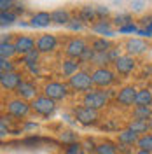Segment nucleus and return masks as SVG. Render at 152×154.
<instances>
[{"instance_id": "45", "label": "nucleus", "mask_w": 152, "mask_h": 154, "mask_svg": "<svg viewBox=\"0 0 152 154\" xmlns=\"http://www.w3.org/2000/svg\"><path fill=\"white\" fill-rule=\"evenodd\" d=\"M33 128H37V125H35V123H28V125L25 126V130H33Z\"/></svg>"}, {"instance_id": "30", "label": "nucleus", "mask_w": 152, "mask_h": 154, "mask_svg": "<svg viewBox=\"0 0 152 154\" xmlns=\"http://www.w3.org/2000/svg\"><path fill=\"white\" fill-rule=\"evenodd\" d=\"M14 19H16V14H14V12H0V25H2V26L12 25Z\"/></svg>"}, {"instance_id": "36", "label": "nucleus", "mask_w": 152, "mask_h": 154, "mask_svg": "<svg viewBox=\"0 0 152 154\" xmlns=\"http://www.w3.org/2000/svg\"><path fill=\"white\" fill-rule=\"evenodd\" d=\"M68 28L74 30V32H81L84 26H82V21H81V19H70V23H68Z\"/></svg>"}, {"instance_id": "51", "label": "nucleus", "mask_w": 152, "mask_h": 154, "mask_svg": "<svg viewBox=\"0 0 152 154\" xmlns=\"http://www.w3.org/2000/svg\"><path fill=\"white\" fill-rule=\"evenodd\" d=\"M150 107H152V105H150Z\"/></svg>"}, {"instance_id": "22", "label": "nucleus", "mask_w": 152, "mask_h": 154, "mask_svg": "<svg viewBox=\"0 0 152 154\" xmlns=\"http://www.w3.org/2000/svg\"><path fill=\"white\" fill-rule=\"evenodd\" d=\"M91 49H93L95 53H107V51H110V49H112V42H110V40H107L105 37L95 38V40H93V44H91Z\"/></svg>"}, {"instance_id": "11", "label": "nucleus", "mask_w": 152, "mask_h": 154, "mask_svg": "<svg viewBox=\"0 0 152 154\" xmlns=\"http://www.w3.org/2000/svg\"><path fill=\"white\" fill-rule=\"evenodd\" d=\"M21 75L18 72H7V74H0V86L7 91H16L18 86L21 84Z\"/></svg>"}, {"instance_id": "34", "label": "nucleus", "mask_w": 152, "mask_h": 154, "mask_svg": "<svg viewBox=\"0 0 152 154\" xmlns=\"http://www.w3.org/2000/svg\"><path fill=\"white\" fill-rule=\"evenodd\" d=\"M14 7V0H0V12H11Z\"/></svg>"}, {"instance_id": "29", "label": "nucleus", "mask_w": 152, "mask_h": 154, "mask_svg": "<svg viewBox=\"0 0 152 154\" xmlns=\"http://www.w3.org/2000/svg\"><path fill=\"white\" fill-rule=\"evenodd\" d=\"M95 16H96V9L87 5V7H82V9H81L79 19H81V21H91V19H95Z\"/></svg>"}, {"instance_id": "19", "label": "nucleus", "mask_w": 152, "mask_h": 154, "mask_svg": "<svg viewBox=\"0 0 152 154\" xmlns=\"http://www.w3.org/2000/svg\"><path fill=\"white\" fill-rule=\"evenodd\" d=\"M117 138H119V144L135 145L136 142H138L140 135H136L135 131H131L129 128H126V130H123V131H119V135H117Z\"/></svg>"}, {"instance_id": "33", "label": "nucleus", "mask_w": 152, "mask_h": 154, "mask_svg": "<svg viewBox=\"0 0 152 154\" xmlns=\"http://www.w3.org/2000/svg\"><path fill=\"white\" fill-rule=\"evenodd\" d=\"M81 152H84V151H82V144H79V142L70 144L67 149H65V154H81Z\"/></svg>"}, {"instance_id": "10", "label": "nucleus", "mask_w": 152, "mask_h": 154, "mask_svg": "<svg viewBox=\"0 0 152 154\" xmlns=\"http://www.w3.org/2000/svg\"><path fill=\"white\" fill-rule=\"evenodd\" d=\"M136 91L133 86H124L119 93H117V103L123 107H133L135 105V100H136Z\"/></svg>"}, {"instance_id": "32", "label": "nucleus", "mask_w": 152, "mask_h": 154, "mask_svg": "<svg viewBox=\"0 0 152 154\" xmlns=\"http://www.w3.org/2000/svg\"><path fill=\"white\" fill-rule=\"evenodd\" d=\"M0 72H2V74H7V72H14V63H12L11 60L0 58Z\"/></svg>"}, {"instance_id": "39", "label": "nucleus", "mask_w": 152, "mask_h": 154, "mask_svg": "<svg viewBox=\"0 0 152 154\" xmlns=\"http://www.w3.org/2000/svg\"><path fill=\"white\" fill-rule=\"evenodd\" d=\"M117 151H121L123 154H131V152H133V145H128V144H119V145H117Z\"/></svg>"}, {"instance_id": "14", "label": "nucleus", "mask_w": 152, "mask_h": 154, "mask_svg": "<svg viewBox=\"0 0 152 154\" xmlns=\"http://www.w3.org/2000/svg\"><path fill=\"white\" fill-rule=\"evenodd\" d=\"M18 93V98H23V100H35L37 98V86L30 81H21V84L16 89Z\"/></svg>"}, {"instance_id": "15", "label": "nucleus", "mask_w": 152, "mask_h": 154, "mask_svg": "<svg viewBox=\"0 0 152 154\" xmlns=\"http://www.w3.org/2000/svg\"><path fill=\"white\" fill-rule=\"evenodd\" d=\"M143 51H147V42L142 38H129L126 42V53L128 54L136 56V54H142Z\"/></svg>"}, {"instance_id": "6", "label": "nucleus", "mask_w": 152, "mask_h": 154, "mask_svg": "<svg viewBox=\"0 0 152 154\" xmlns=\"http://www.w3.org/2000/svg\"><path fill=\"white\" fill-rule=\"evenodd\" d=\"M5 105H7V114L12 116V117H26L28 112L32 110V105H30L26 100H23V98L9 100Z\"/></svg>"}, {"instance_id": "41", "label": "nucleus", "mask_w": 152, "mask_h": 154, "mask_svg": "<svg viewBox=\"0 0 152 154\" xmlns=\"http://www.w3.org/2000/svg\"><path fill=\"white\" fill-rule=\"evenodd\" d=\"M96 14H98V16H107V14H108V9L100 5V7H96Z\"/></svg>"}, {"instance_id": "4", "label": "nucleus", "mask_w": 152, "mask_h": 154, "mask_svg": "<svg viewBox=\"0 0 152 154\" xmlns=\"http://www.w3.org/2000/svg\"><path fill=\"white\" fill-rule=\"evenodd\" d=\"M91 77H93V84L98 86V88H108L115 82V74L107 67L95 68L93 74H91Z\"/></svg>"}, {"instance_id": "48", "label": "nucleus", "mask_w": 152, "mask_h": 154, "mask_svg": "<svg viewBox=\"0 0 152 154\" xmlns=\"http://www.w3.org/2000/svg\"><path fill=\"white\" fill-rule=\"evenodd\" d=\"M150 128H152V119H150Z\"/></svg>"}, {"instance_id": "26", "label": "nucleus", "mask_w": 152, "mask_h": 154, "mask_svg": "<svg viewBox=\"0 0 152 154\" xmlns=\"http://www.w3.org/2000/svg\"><path fill=\"white\" fill-rule=\"evenodd\" d=\"M93 32L103 35V37H112V35H114V30L110 28V25H108L107 21H98L95 26H93Z\"/></svg>"}, {"instance_id": "12", "label": "nucleus", "mask_w": 152, "mask_h": 154, "mask_svg": "<svg viewBox=\"0 0 152 154\" xmlns=\"http://www.w3.org/2000/svg\"><path fill=\"white\" fill-rule=\"evenodd\" d=\"M14 46H16V53L19 54H28L30 51L37 49V42L33 40L32 37H26V35H18L16 40H14Z\"/></svg>"}, {"instance_id": "37", "label": "nucleus", "mask_w": 152, "mask_h": 154, "mask_svg": "<svg viewBox=\"0 0 152 154\" xmlns=\"http://www.w3.org/2000/svg\"><path fill=\"white\" fill-rule=\"evenodd\" d=\"M7 133H9V128H7V116H4L2 121H0V137L4 138Z\"/></svg>"}, {"instance_id": "5", "label": "nucleus", "mask_w": 152, "mask_h": 154, "mask_svg": "<svg viewBox=\"0 0 152 154\" xmlns=\"http://www.w3.org/2000/svg\"><path fill=\"white\" fill-rule=\"evenodd\" d=\"M74 116H75L77 123H81L82 126H91L98 121V110L89 109V107H86V105L75 107L74 109Z\"/></svg>"}, {"instance_id": "17", "label": "nucleus", "mask_w": 152, "mask_h": 154, "mask_svg": "<svg viewBox=\"0 0 152 154\" xmlns=\"http://www.w3.org/2000/svg\"><path fill=\"white\" fill-rule=\"evenodd\" d=\"M53 23V16L49 12H37L33 18L30 19V25L33 28H46Z\"/></svg>"}, {"instance_id": "27", "label": "nucleus", "mask_w": 152, "mask_h": 154, "mask_svg": "<svg viewBox=\"0 0 152 154\" xmlns=\"http://www.w3.org/2000/svg\"><path fill=\"white\" fill-rule=\"evenodd\" d=\"M136 147L142 149V151H149V152H152V133L142 135V137L138 138V142H136Z\"/></svg>"}, {"instance_id": "9", "label": "nucleus", "mask_w": 152, "mask_h": 154, "mask_svg": "<svg viewBox=\"0 0 152 154\" xmlns=\"http://www.w3.org/2000/svg\"><path fill=\"white\" fill-rule=\"evenodd\" d=\"M114 67H115V72H117V74L128 75V74H131L135 70L136 63H135V58L131 56V54H121V56L114 61Z\"/></svg>"}, {"instance_id": "18", "label": "nucleus", "mask_w": 152, "mask_h": 154, "mask_svg": "<svg viewBox=\"0 0 152 154\" xmlns=\"http://www.w3.org/2000/svg\"><path fill=\"white\" fill-rule=\"evenodd\" d=\"M152 105V89H138L135 107H150Z\"/></svg>"}, {"instance_id": "1", "label": "nucleus", "mask_w": 152, "mask_h": 154, "mask_svg": "<svg viewBox=\"0 0 152 154\" xmlns=\"http://www.w3.org/2000/svg\"><path fill=\"white\" fill-rule=\"evenodd\" d=\"M112 95V91H98V89H91L84 93V98H82V103L89 109H95V110H100L103 109L107 103H108V96Z\"/></svg>"}, {"instance_id": "50", "label": "nucleus", "mask_w": 152, "mask_h": 154, "mask_svg": "<svg viewBox=\"0 0 152 154\" xmlns=\"http://www.w3.org/2000/svg\"><path fill=\"white\" fill-rule=\"evenodd\" d=\"M150 89H152V86H150Z\"/></svg>"}, {"instance_id": "47", "label": "nucleus", "mask_w": 152, "mask_h": 154, "mask_svg": "<svg viewBox=\"0 0 152 154\" xmlns=\"http://www.w3.org/2000/svg\"><path fill=\"white\" fill-rule=\"evenodd\" d=\"M147 30H149V32H150V33H152V21H150V23H149V25H147Z\"/></svg>"}, {"instance_id": "3", "label": "nucleus", "mask_w": 152, "mask_h": 154, "mask_svg": "<svg viewBox=\"0 0 152 154\" xmlns=\"http://www.w3.org/2000/svg\"><path fill=\"white\" fill-rule=\"evenodd\" d=\"M32 110L35 112V114L38 116H44V117H47V116H51L54 110H56V102L54 100H51V98H47L46 95L42 96H37L35 100H32Z\"/></svg>"}, {"instance_id": "24", "label": "nucleus", "mask_w": 152, "mask_h": 154, "mask_svg": "<svg viewBox=\"0 0 152 154\" xmlns=\"http://www.w3.org/2000/svg\"><path fill=\"white\" fill-rule=\"evenodd\" d=\"M133 119L150 121L152 119V107H135L133 109Z\"/></svg>"}, {"instance_id": "43", "label": "nucleus", "mask_w": 152, "mask_h": 154, "mask_svg": "<svg viewBox=\"0 0 152 154\" xmlns=\"http://www.w3.org/2000/svg\"><path fill=\"white\" fill-rule=\"evenodd\" d=\"M142 5H143V2H142V0H135V2H133V7H135L136 11H140V9H142Z\"/></svg>"}, {"instance_id": "20", "label": "nucleus", "mask_w": 152, "mask_h": 154, "mask_svg": "<svg viewBox=\"0 0 152 154\" xmlns=\"http://www.w3.org/2000/svg\"><path fill=\"white\" fill-rule=\"evenodd\" d=\"M128 128L131 130V131H135L136 135H145L147 131H149V128H150V121H142V119H133L129 125H128Z\"/></svg>"}, {"instance_id": "42", "label": "nucleus", "mask_w": 152, "mask_h": 154, "mask_svg": "<svg viewBox=\"0 0 152 154\" xmlns=\"http://www.w3.org/2000/svg\"><path fill=\"white\" fill-rule=\"evenodd\" d=\"M136 33H138L140 37H152V33H150V32H149L147 28H145V30H138Z\"/></svg>"}, {"instance_id": "40", "label": "nucleus", "mask_w": 152, "mask_h": 154, "mask_svg": "<svg viewBox=\"0 0 152 154\" xmlns=\"http://www.w3.org/2000/svg\"><path fill=\"white\" fill-rule=\"evenodd\" d=\"M115 23H117L119 26H124V25H128V23H129V16H128V14L117 16V18H115Z\"/></svg>"}, {"instance_id": "23", "label": "nucleus", "mask_w": 152, "mask_h": 154, "mask_svg": "<svg viewBox=\"0 0 152 154\" xmlns=\"http://www.w3.org/2000/svg\"><path fill=\"white\" fill-rule=\"evenodd\" d=\"M51 16H53V23H58V25H68L70 23V12L65 9L53 11Z\"/></svg>"}, {"instance_id": "46", "label": "nucleus", "mask_w": 152, "mask_h": 154, "mask_svg": "<svg viewBox=\"0 0 152 154\" xmlns=\"http://www.w3.org/2000/svg\"><path fill=\"white\" fill-rule=\"evenodd\" d=\"M135 154H152V152H149V151H142V149H138V151H136Z\"/></svg>"}, {"instance_id": "38", "label": "nucleus", "mask_w": 152, "mask_h": 154, "mask_svg": "<svg viewBox=\"0 0 152 154\" xmlns=\"http://www.w3.org/2000/svg\"><path fill=\"white\" fill-rule=\"evenodd\" d=\"M82 149H84V151H87V152H95V151H96L95 140H89V138H87V140L84 142V145H82Z\"/></svg>"}, {"instance_id": "7", "label": "nucleus", "mask_w": 152, "mask_h": 154, "mask_svg": "<svg viewBox=\"0 0 152 154\" xmlns=\"http://www.w3.org/2000/svg\"><path fill=\"white\" fill-rule=\"evenodd\" d=\"M44 95L51 98V100H63V98H67L68 95V86L67 84H63V82H58V81H53V82H47L46 86H44Z\"/></svg>"}, {"instance_id": "35", "label": "nucleus", "mask_w": 152, "mask_h": 154, "mask_svg": "<svg viewBox=\"0 0 152 154\" xmlns=\"http://www.w3.org/2000/svg\"><path fill=\"white\" fill-rule=\"evenodd\" d=\"M138 28L135 26L133 23H128V25H124V26H119V33H136Z\"/></svg>"}, {"instance_id": "44", "label": "nucleus", "mask_w": 152, "mask_h": 154, "mask_svg": "<svg viewBox=\"0 0 152 154\" xmlns=\"http://www.w3.org/2000/svg\"><path fill=\"white\" fill-rule=\"evenodd\" d=\"M28 70L32 72V74H38V68H37V65H32V67H28Z\"/></svg>"}, {"instance_id": "16", "label": "nucleus", "mask_w": 152, "mask_h": 154, "mask_svg": "<svg viewBox=\"0 0 152 154\" xmlns=\"http://www.w3.org/2000/svg\"><path fill=\"white\" fill-rule=\"evenodd\" d=\"M79 67H81V60H72V58H67V60H63V63H61V74L63 77H70L77 74L79 72Z\"/></svg>"}, {"instance_id": "2", "label": "nucleus", "mask_w": 152, "mask_h": 154, "mask_svg": "<svg viewBox=\"0 0 152 154\" xmlns=\"http://www.w3.org/2000/svg\"><path fill=\"white\" fill-rule=\"evenodd\" d=\"M68 86L77 93H87V91H91V86H95V84H93V77L89 72L79 70L77 74H74L68 79Z\"/></svg>"}, {"instance_id": "25", "label": "nucleus", "mask_w": 152, "mask_h": 154, "mask_svg": "<svg viewBox=\"0 0 152 154\" xmlns=\"http://www.w3.org/2000/svg\"><path fill=\"white\" fill-rule=\"evenodd\" d=\"M95 154H117V145L112 144L110 140H105V142L96 145Z\"/></svg>"}, {"instance_id": "28", "label": "nucleus", "mask_w": 152, "mask_h": 154, "mask_svg": "<svg viewBox=\"0 0 152 154\" xmlns=\"http://www.w3.org/2000/svg\"><path fill=\"white\" fill-rule=\"evenodd\" d=\"M38 53L37 49H33V51H30L28 54H25L23 56V63L26 65V67H32V65H37V61H38Z\"/></svg>"}, {"instance_id": "8", "label": "nucleus", "mask_w": 152, "mask_h": 154, "mask_svg": "<svg viewBox=\"0 0 152 154\" xmlns=\"http://www.w3.org/2000/svg\"><path fill=\"white\" fill-rule=\"evenodd\" d=\"M86 49H87L86 40H82V38H72L67 44V48H65V53H67V56L72 58V60H81L82 54L86 53Z\"/></svg>"}, {"instance_id": "21", "label": "nucleus", "mask_w": 152, "mask_h": 154, "mask_svg": "<svg viewBox=\"0 0 152 154\" xmlns=\"http://www.w3.org/2000/svg\"><path fill=\"white\" fill-rule=\"evenodd\" d=\"M14 54H16V46H14V42L2 40V42H0V58L11 60Z\"/></svg>"}, {"instance_id": "49", "label": "nucleus", "mask_w": 152, "mask_h": 154, "mask_svg": "<svg viewBox=\"0 0 152 154\" xmlns=\"http://www.w3.org/2000/svg\"><path fill=\"white\" fill-rule=\"evenodd\" d=\"M81 154H84V152H81Z\"/></svg>"}, {"instance_id": "31", "label": "nucleus", "mask_w": 152, "mask_h": 154, "mask_svg": "<svg viewBox=\"0 0 152 154\" xmlns=\"http://www.w3.org/2000/svg\"><path fill=\"white\" fill-rule=\"evenodd\" d=\"M59 138H61V142L63 144H75L77 142V135L74 131H63V133L59 135Z\"/></svg>"}, {"instance_id": "13", "label": "nucleus", "mask_w": 152, "mask_h": 154, "mask_svg": "<svg viewBox=\"0 0 152 154\" xmlns=\"http://www.w3.org/2000/svg\"><path fill=\"white\" fill-rule=\"evenodd\" d=\"M58 46V38L54 35L44 33L37 38V51L38 53H53Z\"/></svg>"}]
</instances>
